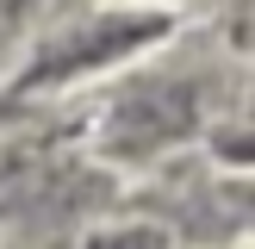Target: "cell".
<instances>
[{"instance_id":"cell-1","label":"cell","mask_w":255,"mask_h":249,"mask_svg":"<svg viewBox=\"0 0 255 249\" xmlns=\"http://www.w3.org/2000/svg\"><path fill=\"white\" fill-rule=\"evenodd\" d=\"M187 124H193V100L181 94V87H168V94H143V100H131V106L112 119V143L119 149H156V143H168V137H181Z\"/></svg>"},{"instance_id":"cell-2","label":"cell","mask_w":255,"mask_h":249,"mask_svg":"<svg viewBox=\"0 0 255 249\" xmlns=\"http://www.w3.org/2000/svg\"><path fill=\"white\" fill-rule=\"evenodd\" d=\"M87 249H168V237H162V231H143V224H131V231H106V237H94Z\"/></svg>"}]
</instances>
